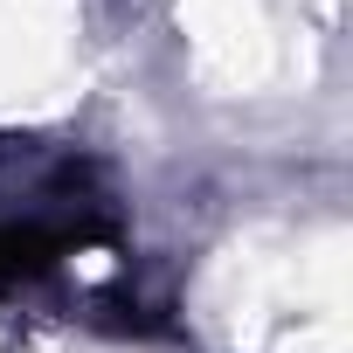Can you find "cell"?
<instances>
[{
    "mask_svg": "<svg viewBox=\"0 0 353 353\" xmlns=\"http://www.w3.org/2000/svg\"><path fill=\"white\" fill-rule=\"evenodd\" d=\"M63 243H70V229H56L42 215H0V284L42 277L63 256Z\"/></svg>",
    "mask_w": 353,
    "mask_h": 353,
    "instance_id": "obj_1",
    "label": "cell"
}]
</instances>
